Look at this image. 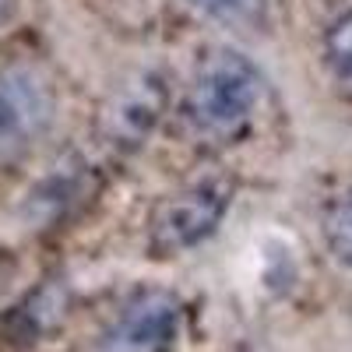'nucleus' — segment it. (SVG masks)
I'll list each match as a JSON object with an SVG mask.
<instances>
[{
  "instance_id": "nucleus-6",
  "label": "nucleus",
  "mask_w": 352,
  "mask_h": 352,
  "mask_svg": "<svg viewBox=\"0 0 352 352\" xmlns=\"http://www.w3.org/2000/svg\"><path fill=\"white\" fill-rule=\"evenodd\" d=\"M324 64L331 81L352 96V11H345L324 36Z\"/></svg>"
},
{
  "instance_id": "nucleus-7",
  "label": "nucleus",
  "mask_w": 352,
  "mask_h": 352,
  "mask_svg": "<svg viewBox=\"0 0 352 352\" xmlns=\"http://www.w3.org/2000/svg\"><path fill=\"white\" fill-rule=\"evenodd\" d=\"M187 4L201 14H208L222 25L236 28H257L268 21V4L272 0H187Z\"/></svg>"
},
{
  "instance_id": "nucleus-9",
  "label": "nucleus",
  "mask_w": 352,
  "mask_h": 352,
  "mask_svg": "<svg viewBox=\"0 0 352 352\" xmlns=\"http://www.w3.org/2000/svg\"><path fill=\"white\" fill-rule=\"evenodd\" d=\"M328 243H331L335 257L352 268V190L335 204L331 215H328Z\"/></svg>"
},
{
  "instance_id": "nucleus-10",
  "label": "nucleus",
  "mask_w": 352,
  "mask_h": 352,
  "mask_svg": "<svg viewBox=\"0 0 352 352\" xmlns=\"http://www.w3.org/2000/svg\"><path fill=\"white\" fill-rule=\"evenodd\" d=\"M11 8H14V0H0V21L11 14Z\"/></svg>"
},
{
  "instance_id": "nucleus-3",
  "label": "nucleus",
  "mask_w": 352,
  "mask_h": 352,
  "mask_svg": "<svg viewBox=\"0 0 352 352\" xmlns=\"http://www.w3.org/2000/svg\"><path fill=\"white\" fill-rule=\"evenodd\" d=\"M229 208V184L219 176H204L176 194H169L152 222H148V240L159 254H180L187 247H197L204 236H212L215 226L222 222Z\"/></svg>"
},
{
  "instance_id": "nucleus-8",
  "label": "nucleus",
  "mask_w": 352,
  "mask_h": 352,
  "mask_svg": "<svg viewBox=\"0 0 352 352\" xmlns=\"http://www.w3.org/2000/svg\"><path fill=\"white\" fill-rule=\"evenodd\" d=\"M81 194V180L78 173H53L46 176V180L32 190V197H28V208H32V215H43V219H53L60 215L67 204Z\"/></svg>"
},
{
  "instance_id": "nucleus-4",
  "label": "nucleus",
  "mask_w": 352,
  "mask_h": 352,
  "mask_svg": "<svg viewBox=\"0 0 352 352\" xmlns=\"http://www.w3.org/2000/svg\"><path fill=\"white\" fill-rule=\"evenodd\" d=\"M184 307L169 289H141L102 328L96 352H173Z\"/></svg>"
},
{
  "instance_id": "nucleus-2",
  "label": "nucleus",
  "mask_w": 352,
  "mask_h": 352,
  "mask_svg": "<svg viewBox=\"0 0 352 352\" xmlns=\"http://www.w3.org/2000/svg\"><path fill=\"white\" fill-rule=\"evenodd\" d=\"M56 81L36 53H0V155L25 152L39 141L56 120Z\"/></svg>"
},
{
  "instance_id": "nucleus-1",
  "label": "nucleus",
  "mask_w": 352,
  "mask_h": 352,
  "mask_svg": "<svg viewBox=\"0 0 352 352\" xmlns=\"http://www.w3.org/2000/svg\"><path fill=\"white\" fill-rule=\"evenodd\" d=\"M268 81L240 50H215L197 64L187 92V120L201 138H240L264 106Z\"/></svg>"
},
{
  "instance_id": "nucleus-5",
  "label": "nucleus",
  "mask_w": 352,
  "mask_h": 352,
  "mask_svg": "<svg viewBox=\"0 0 352 352\" xmlns=\"http://www.w3.org/2000/svg\"><path fill=\"white\" fill-rule=\"evenodd\" d=\"M166 88L155 74H141L134 85L120 88V96L106 109V134L116 144H138L162 113Z\"/></svg>"
}]
</instances>
